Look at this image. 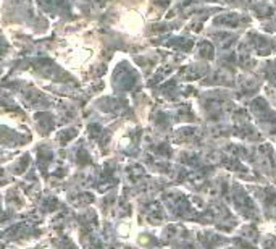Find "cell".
<instances>
[{"mask_svg":"<svg viewBox=\"0 0 276 249\" xmlns=\"http://www.w3.org/2000/svg\"><path fill=\"white\" fill-rule=\"evenodd\" d=\"M37 3L44 8V10H52V8H53L52 0H37Z\"/></svg>","mask_w":276,"mask_h":249,"instance_id":"obj_1","label":"cell"}]
</instances>
